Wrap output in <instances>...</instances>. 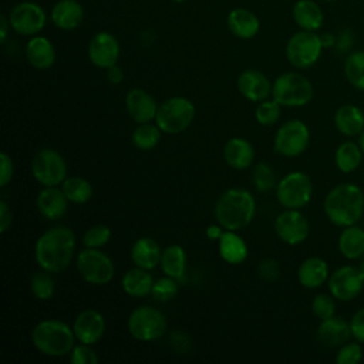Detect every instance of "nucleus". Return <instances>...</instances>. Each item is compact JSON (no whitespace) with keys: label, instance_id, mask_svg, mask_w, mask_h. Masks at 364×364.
Listing matches in <instances>:
<instances>
[{"label":"nucleus","instance_id":"f257e3e1","mask_svg":"<svg viewBox=\"0 0 364 364\" xmlns=\"http://www.w3.org/2000/svg\"><path fill=\"white\" fill-rule=\"evenodd\" d=\"M75 235L71 228L58 225L43 232L34 245V257L40 269L50 273L65 270L75 252Z\"/></svg>","mask_w":364,"mask_h":364},{"label":"nucleus","instance_id":"f03ea898","mask_svg":"<svg viewBox=\"0 0 364 364\" xmlns=\"http://www.w3.org/2000/svg\"><path fill=\"white\" fill-rule=\"evenodd\" d=\"M323 210L334 226L355 225L364 215V192L355 183H338L327 192L323 200Z\"/></svg>","mask_w":364,"mask_h":364},{"label":"nucleus","instance_id":"7ed1b4c3","mask_svg":"<svg viewBox=\"0 0 364 364\" xmlns=\"http://www.w3.org/2000/svg\"><path fill=\"white\" fill-rule=\"evenodd\" d=\"M256 200L243 188H229L216 200L215 218L225 230H240L255 218Z\"/></svg>","mask_w":364,"mask_h":364},{"label":"nucleus","instance_id":"20e7f679","mask_svg":"<svg viewBox=\"0 0 364 364\" xmlns=\"http://www.w3.org/2000/svg\"><path fill=\"white\" fill-rule=\"evenodd\" d=\"M75 340L73 327L57 318L41 320L31 330L33 346L48 357H64L70 354L75 346Z\"/></svg>","mask_w":364,"mask_h":364},{"label":"nucleus","instance_id":"39448f33","mask_svg":"<svg viewBox=\"0 0 364 364\" xmlns=\"http://www.w3.org/2000/svg\"><path fill=\"white\" fill-rule=\"evenodd\" d=\"M313 94L314 91L310 80L296 71L280 74L272 84V97L282 107H304L311 101Z\"/></svg>","mask_w":364,"mask_h":364},{"label":"nucleus","instance_id":"423d86ee","mask_svg":"<svg viewBox=\"0 0 364 364\" xmlns=\"http://www.w3.org/2000/svg\"><path fill=\"white\" fill-rule=\"evenodd\" d=\"M195 118V105L186 97H171L156 111L155 124L165 134L183 132Z\"/></svg>","mask_w":364,"mask_h":364},{"label":"nucleus","instance_id":"0eeeda50","mask_svg":"<svg viewBox=\"0 0 364 364\" xmlns=\"http://www.w3.org/2000/svg\"><path fill=\"white\" fill-rule=\"evenodd\" d=\"M323 50L317 31L299 30L286 43V58L294 68L306 70L318 61Z\"/></svg>","mask_w":364,"mask_h":364},{"label":"nucleus","instance_id":"6e6552de","mask_svg":"<svg viewBox=\"0 0 364 364\" xmlns=\"http://www.w3.org/2000/svg\"><path fill=\"white\" fill-rule=\"evenodd\" d=\"M313 196V182L301 171L286 173L276 185L277 202L284 209H301Z\"/></svg>","mask_w":364,"mask_h":364},{"label":"nucleus","instance_id":"1a4fd4ad","mask_svg":"<svg viewBox=\"0 0 364 364\" xmlns=\"http://www.w3.org/2000/svg\"><path fill=\"white\" fill-rule=\"evenodd\" d=\"M127 327L135 340L154 341L165 334L168 323L165 314L159 309L139 306L128 316Z\"/></svg>","mask_w":364,"mask_h":364},{"label":"nucleus","instance_id":"9d476101","mask_svg":"<svg viewBox=\"0 0 364 364\" xmlns=\"http://www.w3.org/2000/svg\"><path fill=\"white\" fill-rule=\"evenodd\" d=\"M75 264L82 280L94 286L109 283L115 274V266L111 257L95 247H84L78 253Z\"/></svg>","mask_w":364,"mask_h":364},{"label":"nucleus","instance_id":"9b49d317","mask_svg":"<svg viewBox=\"0 0 364 364\" xmlns=\"http://www.w3.org/2000/svg\"><path fill=\"white\" fill-rule=\"evenodd\" d=\"M310 144V129L301 119H289L279 127L273 139V151L284 158L301 155Z\"/></svg>","mask_w":364,"mask_h":364},{"label":"nucleus","instance_id":"f8f14e48","mask_svg":"<svg viewBox=\"0 0 364 364\" xmlns=\"http://www.w3.org/2000/svg\"><path fill=\"white\" fill-rule=\"evenodd\" d=\"M31 175L43 186H58L67 178V162L53 148L37 151L31 159Z\"/></svg>","mask_w":364,"mask_h":364},{"label":"nucleus","instance_id":"ddd939ff","mask_svg":"<svg viewBox=\"0 0 364 364\" xmlns=\"http://www.w3.org/2000/svg\"><path fill=\"white\" fill-rule=\"evenodd\" d=\"M11 30L20 36H37L47 23L46 10L34 1H20L9 13Z\"/></svg>","mask_w":364,"mask_h":364},{"label":"nucleus","instance_id":"4468645a","mask_svg":"<svg viewBox=\"0 0 364 364\" xmlns=\"http://www.w3.org/2000/svg\"><path fill=\"white\" fill-rule=\"evenodd\" d=\"M328 293L338 301L354 300L364 289V276L358 266L344 264L330 273Z\"/></svg>","mask_w":364,"mask_h":364},{"label":"nucleus","instance_id":"2eb2a0df","mask_svg":"<svg viewBox=\"0 0 364 364\" xmlns=\"http://www.w3.org/2000/svg\"><path fill=\"white\" fill-rule=\"evenodd\" d=\"M273 228L277 237L290 246L303 243L310 233L309 220L300 209H284L280 212L274 219Z\"/></svg>","mask_w":364,"mask_h":364},{"label":"nucleus","instance_id":"dca6fc26","mask_svg":"<svg viewBox=\"0 0 364 364\" xmlns=\"http://www.w3.org/2000/svg\"><path fill=\"white\" fill-rule=\"evenodd\" d=\"M119 53L121 48L117 37L108 31H100L94 34L87 48V54L91 64L97 68L104 70L117 64Z\"/></svg>","mask_w":364,"mask_h":364},{"label":"nucleus","instance_id":"f3484780","mask_svg":"<svg viewBox=\"0 0 364 364\" xmlns=\"http://www.w3.org/2000/svg\"><path fill=\"white\" fill-rule=\"evenodd\" d=\"M75 338L84 344H97L105 333V318L94 309H85L77 314L73 323Z\"/></svg>","mask_w":364,"mask_h":364},{"label":"nucleus","instance_id":"a211bd4d","mask_svg":"<svg viewBox=\"0 0 364 364\" xmlns=\"http://www.w3.org/2000/svg\"><path fill=\"white\" fill-rule=\"evenodd\" d=\"M158 107L155 98L142 88L134 87L125 95V109L135 124L155 121Z\"/></svg>","mask_w":364,"mask_h":364},{"label":"nucleus","instance_id":"6ab92c4d","mask_svg":"<svg viewBox=\"0 0 364 364\" xmlns=\"http://www.w3.org/2000/svg\"><path fill=\"white\" fill-rule=\"evenodd\" d=\"M239 92L252 102H262L272 95L270 80L256 68H246L237 77Z\"/></svg>","mask_w":364,"mask_h":364},{"label":"nucleus","instance_id":"aec40b11","mask_svg":"<svg viewBox=\"0 0 364 364\" xmlns=\"http://www.w3.org/2000/svg\"><path fill=\"white\" fill-rule=\"evenodd\" d=\"M316 337L318 343L328 348H336L343 346L344 343L350 341L353 338L350 320L347 321L343 317L331 316L328 318L320 320V324L316 331Z\"/></svg>","mask_w":364,"mask_h":364},{"label":"nucleus","instance_id":"412c9836","mask_svg":"<svg viewBox=\"0 0 364 364\" xmlns=\"http://www.w3.org/2000/svg\"><path fill=\"white\" fill-rule=\"evenodd\" d=\"M68 202L65 193L58 186H44L36 200L40 215L48 220L61 219L68 210Z\"/></svg>","mask_w":364,"mask_h":364},{"label":"nucleus","instance_id":"4be33fe9","mask_svg":"<svg viewBox=\"0 0 364 364\" xmlns=\"http://www.w3.org/2000/svg\"><path fill=\"white\" fill-rule=\"evenodd\" d=\"M50 18L57 28L63 31H71L80 27L82 23L84 9L77 0H58L51 7Z\"/></svg>","mask_w":364,"mask_h":364},{"label":"nucleus","instance_id":"5701e85b","mask_svg":"<svg viewBox=\"0 0 364 364\" xmlns=\"http://www.w3.org/2000/svg\"><path fill=\"white\" fill-rule=\"evenodd\" d=\"M26 58L36 70H48L54 65L57 53L53 43L44 36H33L26 44Z\"/></svg>","mask_w":364,"mask_h":364},{"label":"nucleus","instance_id":"b1692460","mask_svg":"<svg viewBox=\"0 0 364 364\" xmlns=\"http://www.w3.org/2000/svg\"><path fill=\"white\" fill-rule=\"evenodd\" d=\"M330 269L324 259L311 256L304 259L297 269V280L306 289H318L327 283Z\"/></svg>","mask_w":364,"mask_h":364},{"label":"nucleus","instance_id":"393cba45","mask_svg":"<svg viewBox=\"0 0 364 364\" xmlns=\"http://www.w3.org/2000/svg\"><path fill=\"white\" fill-rule=\"evenodd\" d=\"M228 28L230 33L242 40L253 38L260 30V20L259 17L245 7H236L229 11L228 18Z\"/></svg>","mask_w":364,"mask_h":364},{"label":"nucleus","instance_id":"a878e982","mask_svg":"<svg viewBox=\"0 0 364 364\" xmlns=\"http://www.w3.org/2000/svg\"><path fill=\"white\" fill-rule=\"evenodd\" d=\"M336 129L348 138L358 136L364 131V111L354 104H344L334 112Z\"/></svg>","mask_w":364,"mask_h":364},{"label":"nucleus","instance_id":"bb28decb","mask_svg":"<svg viewBox=\"0 0 364 364\" xmlns=\"http://www.w3.org/2000/svg\"><path fill=\"white\" fill-rule=\"evenodd\" d=\"M291 17L300 30L318 31L324 24V11L314 0H297L291 7Z\"/></svg>","mask_w":364,"mask_h":364},{"label":"nucleus","instance_id":"cd10ccee","mask_svg":"<svg viewBox=\"0 0 364 364\" xmlns=\"http://www.w3.org/2000/svg\"><path fill=\"white\" fill-rule=\"evenodd\" d=\"M223 158L230 168L236 171H245L253 164V145L246 138L233 136L223 146Z\"/></svg>","mask_w":364,"mask_h":364},{"label":"nucleus","instance_id":"c85d7f7f","mask_svg":"<svg viewBox=\"0 0 364 364\" xmlns=\"http://www.w3.org/2000/svg\"><path fill=\"white\" fill-rule=\"evenodd\" d=\"M162 249L152 237H139L131 247V260L136 267L152 270L161 263Z\"/></svg>","mask_w":364,"mask_h":364},{"label":"nucleus","instance_id":"c756f323","mask_svg":"<svg viewBox=\"0 0 364 364\" xmlns=\"http://www.w3.org/2000/svg\"><path fill=\"white\" fill-rule=\"evenodd\" d=\"M337 246L341 256L347 260H357L364 256V228L357 223L341 228L337 239Z\"/></svg>","mask_w":364,"mask_h":364},{"label":"nucleus","instance_id":"7c9ffc66","mask_svg":"<svg viewBox=\"0 0 364 364\" xmlns=\"http://www.w3.org/2000/svg\"><path fill=\"white\" fill-rule=\"evenodd\" d=\"M218 250L220 257L229 264H240L247 259L249 249L246 242L236 233V230H225L218 240Z\"/></svg>","mask_w":364,"mask_h":364},{"label":"nucleus","instance_id":"2f4dec72","mask_svg":"<svg viewBox=\"0 0 364 364\" xmlns=\"http://www.w3.org/2000/svg\"><path fill=\"white\" fill-rule=\"evenodd\" d=\"M148 272L149 270H145L136 266L129 269L122 276V280H121L122 290L131 297H145L151 294L154 279Z\"/></svg>","mask_w":364,"mask_h":364},{"label":"nucleus","instance_id":"473e14b6","mask_svg":"<svg viewBox=\"0 0 364 364\" xmlns=\"http://www.w3.org/2000/svg\"><path fill=\"white\" fill-rule=\"evenodd\" d=\"M363 156L364 154L360 144L351 139H346L336 149L334 164L340 172L351 173L358 169L363 162Z\"/></svg>","mask_w":364,"mask_h":364},{"label":"nucleus","instance_id":"72a5a7b5","mask_svg":"<svg viewBox=\"0 0 364 364\" xmlns=\"http://www.w3.org/2000/svg\"><path fill=\"white\" fill-rule=\"evenodd\" d=\"M161 270L164 274L181 280L186 272V253L179 245H169L162 250Z\"/></svg>","mask_w":364,"mask_h":364},{"label":"nucleus","instance_id":"f704fd0d","mask_svg":"<svg viewBox=\"0 0 364 364\" xmlns=\"http://www.w3.org/2000/svg\"><path fill=\"white\" fill-rule=\"evenodd\" d=\"M61 189L71 203L82 205L92 198V185L81 176H70L61 183Z\"/></svg>","mask_w":364,"mask_h":364},{"label":"nucleus","instance_id":"c9c22d12","mask_svg":"<svg viewBox=\"0 0 364 364\" xmlns=\"http://www.w3.org/2000/svg\"><path fill=\"white\" fill-rule=\"evenodd\" d=\"M344 75L351 87L364 91V50L351 51L346 57Z\"/></svg>","mask_w":364,"mask_h":364},{"label":"nucleus","instance_id":"e433bc0d","mask_svg":"<svg viewBox=\"0 0 364 364\" xmlns=\"http://www.w3.org/2000/svg\"><path fill=\"white\" fill-rule=\"evenodd\" d=\"M161 129L158 128L156 124L145 122V124H138V127L132 131L131 141L135 148L141 151H151L156 148V145L161 141Z\"/></svg>","mask_w":364,"mask_h":364},{"label":"nucleus","instance_id":"4c0bfd02","mask_svg":"<svg viewBox=\"0 0 364 364\" xmlns=\"http://www.w3.org/2000/svg\"><path fill=\"white\" fill-rule=\"evenodd\" d=\"M30 291L38 300H50L55 293V283L50 272L40 269L30 276Z\"/></svg>","mask_w":364,"mask_h":364},{"label":"nucleus","instance_id":"58836bf2","mask_svg":"<svg viewBox=\"0 0 364 364\" xmlns=\"http://www.w3.org/2000/svg\"><path fill=\"white\" fill-rule=\"evenodd\" d=\"M252 182L259 192H270L276 188V173L273 168L266 162H259L252 171Z\"/></svg>","mask_w":364,"mask_h":364},{"label":"nucleus","instance_id":"ea45409f","mask_svg":"<svg viewBox=\"0 0 364 364\" xmlns=\"http://www.w3.org/2000/svg\"><path fill=\"white\" fill-rule=\"evenodd\" d=\"M282 112V105L276 100H264L257 104L255 111L256 121L263 127H272L274 125Z\"/></svg>","mask_w":364,"mask_h":364},{"label":"nucleus","instance_id":"a19ab883","mask_svg":"<svg viewBox=\"0 0 364 364\" xmlns=\"http://www.w3.org/2000/svg\"><path fill=\"white\" fill-rule=\"evenodd\" d=\"M178 290H179L178 280L165 274L164 277H159L158 280H154L151 294L156 301L166 303L178 294Z\"/></svg>","mask_w":364,"mask_h":364},{"label":"nucleus","instance_id":"79ce46f5","mask_svg":"<svg viewBox=\"0 0 364 364\" xmlns=\"http://www.w3.org/2000/svg\"><path fill=\"white\" fill-rule=\"evenodd\" d=\"M111 229L107 225H94L90 229L85 230V233L82 235V245L84 247H95V249H101L102 246H105L109 239H111Z\"/></svg>","mask_w":364,"mask_h":364},{"label":"nucleus","instance_id":"37998d69","mask_svg":"<svg viewBox=\"0 0 364 364\" xmlns=\"http://www.w3.org/2000/svg\"><path fill=\"white\" fill-rule=\"evenodd\" d=\"M311 311L318 320L336 314V299L330 293H318L311 300Z\"/></svg>","mask_w":364,"mask_h":364},{"label":"nucleus","instance_id":"c03bdc74","mask_svg":"<svg viewBox=\"0 0 364 364\" xmlns=\"http://www.w3.org/2000/svg\"><path fill=\"white\" fill-rule=\"evenodd\" d=\"M363 360V347L361 343L347 341L343 346L338 347V351L336 354V363L337 364H358Z\"/></svg>","mask_w":364,"mask_h":364},{"label":"nucleus","instance_id":"a18cd8bd","mask_svg":"<svg viewBox=\"0 0 364 364\" xmlns=\"http://www.w3.org/2000/svg\"><path fill=\"white\" fill-rule=\"evenodd\" d=\"M70 363L71 364H97L98 355L90 344L80 343L78 346H74V348L71 350Z\"/></svg>","mask_w":364,"mask_h":364},{"label":"nucleus","instance_id":"49530a36","mask_svg":"<svg viewBox=\"0 0 364 364\" xmlns=\"http://www.w3.org/2000/svg\"><path fill=\"white\" fill-rule=\"evenodd\" d=\"M256 272H257L259 277H262L263 280H266V282H274V280H277L279 276H280V266H279V263H277L276 259H273V257H266V259H262V260L257 263Z\"/></svg>","mask_w":364,"mask_h":364},{"label":"nucleus","instance_id":"de8ad7c7","mask_svg":"<svg viewBox=\"0 0 364 364\" xmlns=\"http://www.w3.org/2000/svg\"><path fill=\"white\" fill-rule=\"evenodd\" d=\"M353 338L364 344V307L358 309L350 318Z\"/></svg>","mask_w":364,"mask_h":364},{"label":"nucleus","instance_id":"09e8293b","mask_svg":"<svg viewBox=\"0 0 364 364\" xmlns=\"http://www.w3.org/2000/svg\"><path fill=\"white\" fill-rule=\"evenodd\" d=\"M0 162H1V171H0V186L4 188L10 183L11 178H13V173H14V165H13V161L11 158L6 154V152H1L0 154Z\"/></svg>","mask_w":364,"mask_h":364},{"label":"nucleus","instance_id":"8fccbe9b","mask_svg":"<svg viewBox=\"0 0 364 364\" xmlns=\"http://www.w3.org/2000/svg\"><path fill=\"white\" fill-rule=\"evenodd\" d=\"M13 222V213L4 200H0V233H6Z\"/></svg>","mask_w":364,"mask_h":364},{"label":"nucleus","instance_id":"3c124183","mask_svg":"<svg viewBox=\"0 0 364 364\" xmlns=\"http://www.w3.org/2000/svg\"><path fill=\"white\" fill-rule=\"evenodd\" d=\"M107 78L111 84L117 85V84H121L122 80H124V71L119 65H112L109 68H107Z\"/></svg>","mask_w":364,"mask_h":364},{"label":"nucleus","instance_id":"603ef678","mask_svg":"<svg viewBox=\"0 0 364 364\" xmlns=\"http://www.w3.org/2000/svg\"><path fill=\"white\" fill-rule=\"evenodd\" d=\"M223 228L219 225V223H215V225H209L208 229H206V236L210 239V240H219L220 236L223 235Z\"/></svg>","mask_w":364,"mask_h":364},{"label":"nucleus","instance_id":"864d4df0","mask_svg":"<svg viewBox=\"0 0 364 364\" xmlns=\"http://www.w3.org/2000/svg\"><path fill=\"white\" fill-rule=\"evenodd\" d=\"M10 28H11V26H10L9 17H7L6 14H1V16H0V41H1V43L6 41Z\"/></svg>","mask_w":364,"mask_h":364},{"label":"nucleus","instance_id":"5fc2aeb1","mask_svg":"<svg viewBox=\"0 0 364 364\" xmlns=\"http://www.w3.org/2000/svg\"><path fill=\"white\" fill-rule=\"evenodd\" d=\"M320 40H321L323 48H331V47H336L337 44V37L333 33L320 34Z\"/></svg>","mask_w":364,"mask_h":364},{"label":"nucleus","instance_id":"6e6d98bb","mask_svg":"<svg viewBox=\"0 0 364 364\" xmlns=\"http://www.w3.org/2000/svg\"><path fill=\"white\" fill-rule=\"evenodd\" d=\"M358 144H360L361 151H363V154H364V131L358 135Z\"/></svg>","mask_w":364,"mask_h":364},{"label":"nucleus","instance_id":"4d7b16f0","mask_svg":"<svg viewBox=\"0 0 364 364\" xmlns=\"http://www.w3.org/2000/svg\"><path fill=\"white\" fill-rule=\"evenodd\" d=\"M358 267H360V270H361V273H363V276H364V262H361Z\"/></svg>","mask_w":364,"mask_h":364},{"label":"nucleus","instance_id":"13d9d810","mask_svg":"<svg viewBox=\"0 0 364 364\" xmlns=\"http://www.w3.org/2000/svg\"><path fill=\"white\" fill-rule=\"evenodd\" d=\"M171 1H173V3H182V1H185V0H171Z\"/></svg>","mask_w":364,"mask_h":364},{"label":"nucleus","instance_id":"bf43d9fd","mask_svg":"<svg viewBox=\"0 0 364 364\" xmlns=\"http://www.w3.org/2000/svg\"><path fill=\"white\" fill-rule=\"evenodd\" d=\"M324 1H328V3H333V1H337V0H324Z\"/></svg>","mask_w":364,"mask_h":364}]
</instances>
